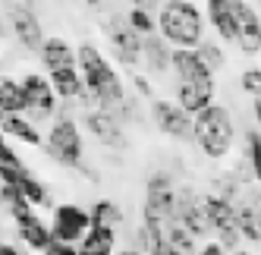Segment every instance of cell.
<instances>
[{
    "label": "cell",
    "mask_w": 261,
    "mask_h": 255,
    "mask_svg": "<svg viewBox=\"0 0 261 255\" xmlns=\"http://www.w3.org/2000/svg\"><path fill=\"white\" fill-rule=\"evenodd\" d=\"M198 255H230V249H223L217 240H211V243H204V246H198Z\"/></svg>",
    "instance_id": "34"
},
{
    "label": "cell",
    "mask_w": 261,
    "mask_h": 255,
    "mask_svg": "<svg viewBox=\"0 0 261 255\" xmlns=\"http://www.w3.org/2000/svg\"><path fill=\"white\" fill-rule=\"evenodd\" d=\"M16 233H19V240L25 243V249L32 252H44L54 240V233H50V221H44V217H38V211H29L22 217H16Z\"/></svg>",
    "instance_id": "16"
},
{
    "label": "cell",
    "mask_w": 261,
    "mask_h": 255,
    "mask_svg": "<svg viewBox=\"0 0 261 255\" xmlns=\"http://www.w3.org/2000/svg\"><path fill=\"white\" fill-rule=\"evenodd\" d=\"M85 7H104V4H114V0H82Z\"/></svg>",
    "instance_id": "39"
},
{
    "label": "cell",
    "mask_w": 261,
    "mask_h": 255,
    "mask_svg": "<svg viewBox=\"0 0 261 255\" xmlns=\"http://www.w3.org/2000/svg\"><path fill=\"white\" fill-rule=\"evenodd\" d=\"M133 88H136V95L145 98V101L154 98V88H151V82H148V76H142V72H136V76H133Z\"/></svg>",
    "instance_id": "33"
},
{
    "label": "cell",
    "mask_w": 261,
    "mask_h": 255,
    "mask_svg": "<svg viewBox=\"0 0 261 255\" xmlns=\"http://www.w3.org/2000/svg\"><path fill=\"white\" fill-rule=\"evenodd\" d=\"M176 217L186 224V230H192L198 240L208 236V211H204V195H198L192 186H179L176 192Z\"/></svg>",
    "instance_id": "13"
},
{
    "label": "cell",
    "mask_w": 261,
    "mask_h": 255,
    "mask_svg": "<svg viewBox=\"0 0 261 255\" xmlns=\"http://www.w3.org/2000/svg\"><path fill=\"white\" fill-rule=\"evenodd\" d=\"M0 255H22V252L16 249L13 243H7V240H4V243H0Z\"/></svg>",
    "instance_id": "36"
},
{
    "label": "cell",
    "mask_w": 261,
    "mask_h": 255,
    "mask_svg": "<svg viewBox=\"0 0 261 255\" xmlns=\"http://www.w3.org/2000/svg\"><path fill=\"white\" fill-rule=\"evenodd\" d=\"M239 85H242V92L249 98H261V66H249L239 76Z\"/></svg>",
    "instance_id": "31"
},
{
    "label": "cell",
    "mask_w": 261,
    "mask_h": 255,
    "mask_svg": "<svg viewBox=\"0 0 261 255\" xmlns=\"http://www.w3.org/2000/svg\"><path fill=\"white\" fill-rule=\"evenodd\" d=\"M10 32L29 54L41 50V44H44L41 19H38V13H35L29 4H13L10 7Z\"/></svg>",
    "instance_id": "12"
},
{
    "label": "cell",
    "mask_w": 261,
    "mask_h": 255,
    "mask_svg": "<svg viewBox=\"0 0 261 255\" xmlns=\"http://www.w3.org/2000/svg\"><path fill=\"white\" fill-rule=\"evenodd\" d=\"M41 255H79V246L76 243H63V240H50V246Z\"/></svg>",
    "instance_id": "32"
},
{
    "label": "cell",
    "mask_w": 261,
    "mask_h": 255,
    "mask_svg": "<svg viewBox=\"0 0 261 255\" xmlns=\"http://www.w3.org/2000/svg\"><path fill=\"white\" fill-rule=\"evenodd\" d=\"M192 139H195V145L201 148L204 158L223 161L233 151V142H236V120L230 114V107L211 104V107H204L201 114H195Z\"/></svg>",
    "instance_id": "2"
},
{
    "label": "cell",
    "mask_w": 261,
    "mask_h": 255,
    "mask_svg": "<svg viewBox=\"0 0 261 255\" xmlns=\"http://www.w3.org/2000/svg\"><path fill=\"white\" fill-rule=\"evenodd\" d=\"M204 10H208V19H211L214 32L220 35V41L236 44V19H233L230 0H204Z\"/></svg>",
    "instance_id": "22"
},
{
    "label": "cell",
    "mask_w": 261,
    "mask_h": 255,
    "mask_svg": "<svg viewBox=\"0 0 261 255\" xmlns=\"http://www.w3.org/2000/svg\"><path fill=\"white\" fill-rule=\"evenodd\" d=\"M44 151L66 170H85V139L72 114H57L44 136Z\"/></svg>",
    "instance_id": "4"
},
{
    "label": "cell",
    "mask_w": 261,
    "mask_h": 255,
    "mask_svg": "<svg viewBox=\"0 0 261 255\" xmlns=\"http://www.w3.org/2000/svg\"><path fill=\"white\" fill-rule=\"evenodd\" d=\"M195 50H198V57L211 66L214 76H217V72H220L223 66H227V54H223V47H220V44H214V41H201Z\"/></svg>",
    "instance_id": "30"
},
{
    "label": "cell",
    "mask_w": 261,
    "mask_h": 255,
    "mask_svg": "<svg viewBox=\"0 0 261 255\" xmlns=\"http://www.w3.org/2000/svg\"><path fill=\"white\" fill-rule=\"evenodd\" d=\"M0 26H4V22H0ZM0 35H4V29H0Z\"/></svg>",
    "instance_id": "42"
},
{
    "label": "cell",
    "mask_w": 261,
    "mask_h": 255,
    "mask_svg": "<svg viewBox=\"0 0 261 255\" xmlns=\"http://www.w3.org/2000/svg\"><path fill=\"white\" fill-rule=\"evenodd\" d=\"M204 211H208V227L214 233V240L223 246V249H239V217H236V202L220 192H211L204 195Z\"/></svg>",
    "instance_id": "6"
},
{
    "label": "cell",
    "mask_w": 261,
    "mask_h": 255,
    "mask_svg": "<svg viewBox=\"0 0 261 255\" xmlns=\"http://www.w3.org/2000/svg\"><path fill=\"white\" fill-rule=\"evenodd\" d=\"M88 214H91V224H95V227L120 230L123 221H126V211L120 208V202H114V198H95L91 208H88Z\"/></svg>",
    "instance_id": "24"
},
{
    "label": "cell",
    "mask_w": 261,
    "mask_h": 255,
    "mask_svg": "<svg viewBox=\"0 0 261 255\" xmlns=\"http://www.w3.org/2000/svg\"><path fill=\"white\" fill-rule=\"evenodd\" d=\"M0 205H4V208L10 211V217H13V221H16V217H22V214H29V211H32L29 198L22 195V189L16 186V183H0Z\"/></svg>",
    "instance_id": "26"
},
{
    "label": "cell",
    "mask_w": 261,
    "mask_h": 255,
    "mask_svg": "<svg viewBox=\"0 0 261 255\" xmlns=\"http://www.w3.org/2000/svg\"><path fill=\"white\" fill-rule=\"evenodd\" d=\"M239 233L246 243H261V202L258 198H239L236 202Z\"/></svg>",
    "instance_id": "21"
},
{
    "label": "cell",
    "mask_w": 261,
    "mask_h": 255,
    "mask_svg": "<svg viewBox=\"0 0 261 255\" xmlns=\"http://www.w3.org/2000/svg\"><path fill=\"white\" fill-rule=\"evenodd\" d=\"M173 101L182 107L186 114H201L204 107H211L217 101V82H176Z\"/></svg>",
    "instance_id": "14"
},
{
    "label": "cell",
    "mask_w": 261,
    "mask_h": 255,
    "mask_svg": "<svg viewBox=\"0 0 261 255\" xmlns=\"http://www.w3.org/2000/svg\"><path fill=\"white\" fill-rule=\"evenodd\" d=\"M158 32L173 47H198L204 41V13L192 0H164L158 10Z\"/></svg>",
    "instance_id": "3"
},
{
    "label": "cell",
    "mask_w": 261,
    "mask_h": 255,
    "mask_svg": "<svg viewBox=\"0 0 261 255\" xmlns=\"http://www.w3.org/2000/svg\"><path fill=\"white\" fill-rule=\"evenodd\" d=\"M230 255H252V252H246V249H233Z\"/></svg>",
    "instance_id": "40"
},
{
    "label": "cell",
    "mask_w": 261,
    "mask_h": 255,
    "mask_svg": "<svg viewBox=\"0 0 261 255\" xmlns=\"http://www.w3.org/2000/svg\"><path fill=\"white\" fill-rule=\"evenodd\" d=\"M91 227V214L88 208H79L72 202L63 205H54L50 211V233L54 240H63V243H82V236Z\"/></svg>",
    "instance_id": "10"
},
{
    "label": "cell",
    "mask_w": 261,
    "mask_h": 255,
    "mask_svg": "<svg viewBox=\"0 0 261 255\" xmlns=\"http://www.w3.org/2000/svg\"><path fill=\"white\" fill-rule=\"evenodd\" d=\"M19 189H22V195L29 198V205H32V208H47V205H50V192H47V186H44L32 170L22 173Z\"/></svg>",
    "instance_id": "27"
},
{
    "label": "cell",
    "mask_w": 261,
    "mask_h": 255,
    "mask_svg": "<svg viewBox=\"0 0 261 255\" xmlns=\"http://www.w3.org/2000/svg\"><path fill=\"white\" fill-rule=\"evenodd\" d=\"M19 82L25 92V117L32 123H44V120H54L60 114V98L44 72H25Z\"/></svg>",
    "instance_id": "7"
},
{
    "label": "cell",
    "mask_w": 261,
    "mask_h": 255,
    "mask_svg": "<svg viewBox=\"0 0 261 255\" xmlns=\"http://www.w3.org/2000/svg\"><path fill=\"white\" fill-rule=\"evenodd\" d=\"M82 126L88 130L91 139H98L110 151H126L129 148L126 123L110 111V107H85L82 111Z\"/></svg>",
    "instance_id": "8"
},
{
    "label": "cell",
    "mask_w": 261,
    "mask_h": 255,
    "mask_svg": "<svg viewBox=\"0 0 261 255\" xmlns=\"http://www.w3.org/2000/svg\"><path fill=\"white\" fill-rule=\"evenodd\" d=\"M4 114H25V92H22V82L4 76L0 79V117Z\"/></svg>",
    "instance_id": "25"
},
{
    "label": "cell",
    "mask_w": 261,
    "mask_h": 255,
    "mask_svg": "<svg viewBox=\"0 0 261 255\" xmlns=\"http://www.w3.org/2000/svg\"><path fill=\"white\" fill-rule=\"evenodd\" d=\"M255 4H261V0H255Z\"/></svg>",
    "instance_id": "43"
},
{
    "label": "cell",
    "mask_w": 261,
    "mask_h": 255,
    "mask_svg": "<svg viewBox=\"0 0 261 255\" xmlns=\"http://www.w3.org/2000/svg\"><path fill=\"white\" fill-rule=\"evenodd\" d=\"M79 255H95V252H85V249H79Z\"/></svg>",
    "instance_id": "41"
},
{
    "label": "cell",
    "mask_w": 261,
    "mask_h": 255,
    "mask_svg": "<svg viewBox=\"0 0 261 255\" xmlns=\"http://www.w3.org/2000/svg\"><path fill=\"white\" fill-rule=\"evenodd\" d=\"M170 57H173V44L167 41L161 32L142 38V66L151 72V76H161V72L170 69Z\"/></svg>",
    "instance_id": "18"
},
{
    "label": "cell",
    "mask_w": 261,
    "mask_h": 255,
    "mask_svg": "<svg viewBox=\"0 0 261 255\" xmlns=\"http://www.w3.org/2000/svg\"><path fill=\"white\" fill-rule=\"evenodd\" d=\"M126 19H129V26H133L142 38H148V35H154L158 32V16L151 13V10H142V7H133L126 13Z\"/></svg>",
    "instance_id": "28"
},
{
    "label": "cell",
    "mask_w": 261,
    "mask_h": 255,
    "mask_svg": "<svg viewBox=\"0 0 261 255\" xmlns=\"http://www.w3.org/2000/svg\"><path fill=\"white\" fill-rule=\"evenodd\" d=\"M47 79H50V85H54V92H57L60 101L79 104V98L85 92V79H82V72H79L76 63H72V66H60V69H50Z\"/></svg>",
    "instance_id": "19"
},
{
    "label": "cell",
    "mask_w": 261,
    "mask_h": 255,
    "mask_svg": "<svg viewBox=\"0 0 261 255\" xmlns=\"http://www.w3.org/2000/svg\"><path fill=\"white\" fill-rule=\"evenodd\" d=\"M133 7H142V10H151L154 13V7L161 10V0H133Z\"/></svg>",
    "instance_id": "35"
},
{
    "label": "cell",
    "mask_w": 261,
    "mask_h": 255,
    "mask_svg": "<svg viewBox=\"0 0 261 255\" xmlns=\"http://www.w3.org/2000/svg\"><path fill=\"white\" fill-rule=\"evenodd\" d=\"M233 19H236V44L246 57H258L261 54V16L249 0H230Z\"/></svg>",
    "instance_id": "11"
},
{
    "label": "cell",
    "mask_w": 261,
    "mask_h": 255,
    "mask_svg": "<svg viewBox=\"0 0 261 255\" xmlns=\"http://www.w3.org/2000/svg\"><path fill=\"white\" fill-rule=\"evenodd\" d=\"M148 117H151L154 123V130L167 139H173V142H195L192 139V114H186L182 107L176 101H164V98H151L148 101Z\"/></svg>",
    "instance_id": "9"
},
{
    "label": "cell",
    "mask_w": 261,
    "mask_h": 255,
    "mask_svg": "<svg viewBox=\"0 0 261 255\" xmlns=\"http://www.w3.org/2000/svg\"><path fill=\"white\" fill-rule=\"evenodd\" d=\"M38 57H41V66L47 72L60 69V66H72L76 63V44H72L69 38H63V35H50V38H44Z\"/></svg>",
    "instance_id": "20"
},
{
    "label": "cell",
    "mask_w": 261,
    "mask_h": 255,
    "mask_svg": "<svg viewBox=\"0 0 261 255\" xmlns=\"http://www.w3.org/2000/svg\"><path fill=\"white\" fill-rule=\"evenodd\" d=\"M79 249L95 252V255H114V252L120 249V236H117V230H114V227H95V224H91V227H88V233L82 236Z\"/></svg>",
    "instance_id": "23"
},
{
    "label": "cell",
    "mask_w": 261,
    "mask_h": 255,
    "mask_svg": "<svg viewBox=\"0 0 261 255\" xmlns=\"http://www.w3.org/2000/svg\"><path fill=\"white\" fill-rule=\"evenodd\" d=\"M114 255H145V252H139L136 246H126V249H117Z\"/></svg>",
    "instance_id": "38"
},
{
    "label": "cell",
    "mask_w": 261,
    "mask_h": 255,
    "mask_svg": "<svg viewBox=\"0 0 261 255\" xmlns=\"http://www.w3.org/2000/svg\"><path fill=\"white\" fill-rule=\"evenodd\" d=\"M246 164H249L252 176L261 183V130L246 133Z\"/></svg>",
    "instance_id": "29"
},
{
    "label": "cell",
    "mask_w": 261,
    "mask_h": 255,
    "mask_svg": "<svg viewBox=\"0 0 261 255\" xmlns=\"http://www.w3.org/2000/svg\"><path fill=\"white\" fill-rule=\"evenodd\" d=\"M76 66H79L85 88L91 92L98 107H120L129 98L120 69L104 57V50L98 44H91V41L76 44Z\"/></svg>",
    "instance_id": "1"
},
{
    "label": "cell",
    "mask_w": 261,
    "mask_h": 255,
    "mask_svg": "<svg viewBox=\"0 0 261 255\" xmlns=\"http://www.w3.org/2000/svg\"><path fill=\"white\" fill-rule=\"evenodd\" d=\"M104 38L110 44V54H114V60L120 66H129V69H136L142 63V35L129 26L126 19V13H114V16H107L104 26Z\"/></svg>",
    "instance_id": "5"
},
{
    "label": "cell",
    "mask_w": 261,
    "mask_h": 255,
    "mask_svg": "<svg viewBox=\"0 0 261 255\" xmlns=\"http://www.w3.org/2000/svg\"><path fill=\"white\" fill-rule=\"evenodd\" d=\"M0 133H4L10 142H22L29 148H41L44 136L38 130V123H32L25 114H4L0 117Z\"/></svg>",
    "instance_id": "17"
},
{
    "label": "cell",
    "mask_w": 261,
    "mask_h": 255,
    "mask_svg": "<svg viewBox=\"0 0 261 255\" xmlns=\"http://www.w3.org/2000/svg\"><path fill=\"white\" fill-rule=\"evenodd\" d=\"M170 69H173L176 82H214L211 66L198 57L195 47H176L170 57Z\"/></svg>",
    "instance_id": "15"
},
{
    "label": "cell",
    "mask_w": 261,
    "mask_h": 255,
    "mask_svg": "<svg viewBox=\"0 0 261 255\" xmlns=\"http://www.w3.org/2000/svg\"><path fill=\"white\" fill-rule=\"evenodd\" d=\"M252 114H255V123H258V130H261V98L252 101Z\"/></svg>",
    "instance_id": "37"
}]
</instances>
